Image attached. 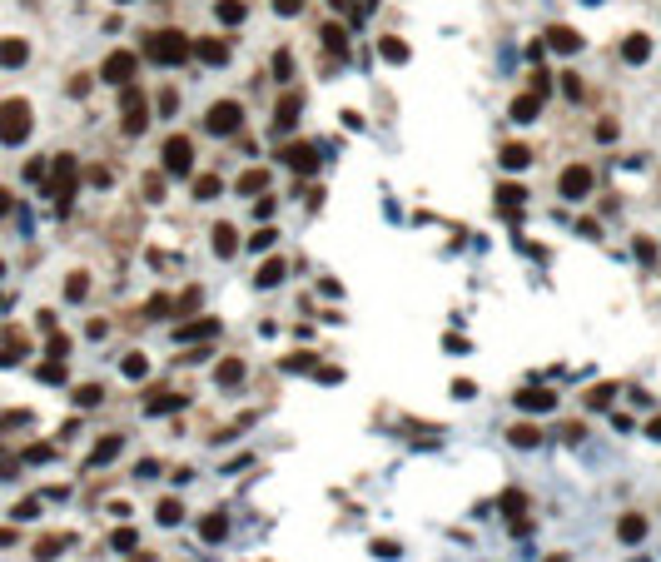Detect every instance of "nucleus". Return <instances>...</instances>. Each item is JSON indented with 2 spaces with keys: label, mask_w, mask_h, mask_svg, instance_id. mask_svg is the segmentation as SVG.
<instances>
[{
  "label": "nucleus",
  "mask_w": 661,
  "mask_h": 562,
  "mask_svg": "<svg viewBox=\"0 0 661 562\" xmlns=\"http://www.w3.org/2000/svg\"><path fill=\"white\" fill-rule=\"evenodd\" d=\"M537 109H542V100H537V95H522V100H512V120H517V125H532Z\"/></svg>",
  "instance_id": "2eb2a0df"
},
{
  "label": "nucleus",
  "mask_w": 661,
  "mask_h": 562,
  "mask_svg": "<svg viewBox=\"0 0 661 562\" xmlns=\"http://www.w3.org/2000/svg\"><path fill=\"white\" fill-rule=\"evenodd\" d=\"M179 518H184V508H179L175 497H170V502H159V523H164V528H175Z\"/></svg>",
  "instance_id": "4be33fe9"
},
{
  "label": "nucleus",
  "mask_w": 661,
  "mask_h": 562,
  "mask_svg": "<svg viewBox=\"0 0 661 562\" xmlns=\"http://www.w3.org/2000/svg\"><path fill=\"white\" fill-rule=\"evenodd\" d=\"M547 40H552V50H562V55H577V50H582L577 30H567V25H552V30H547Z\"/></svg>",
  "instance_id": "9b49d317"
},
{
  "label": "nucleus",
  "mask_w": 661,
  "mask_h": 562,
  "mask_svg": "<svg viewBox=\"0 0 661 562\" xmlns=\"http://www.w3.org/2000/svg\"><path fill=\"white\" fill-rule=\"evenodd\" d=\"M587 189H592V170L587 164H572L562 175V199H587Z\"/></svg>",
  "instance_id": "423d86ee"
},
{
  "label": "nucleus",
  "mask_w": 661,
  "mask_h": 562,
  "mask_svg": "<svg viewBox=\"0 0 661 562\" xmlns=\"http://www.w3.org/2000/svg\"><path fill=\"white\" fill-rule=\"evenodd\" d=\"M244 378V363H224V368H219V383H239Z\"/></svg>",
  "instance_id": "7c9ffc66"
},
{
  "label": "nucleus",
  "mask_w": 661,
  "mask_h": 562,
  "mask_svg": "<svg viewBox=\"0 0 661 562\" xmlns=\"http://www.w3.org/2000/svg\"><path fill=\"white\" fill-rule=\"evenodd\" d=\"M651 438H661V418H656V423H651Z\"/></svg>",
  "instance_id": "c9c22d12"
},
{
  "label": "nucleus",
  "mask_w": 661,
  "mask_h": 562,
  "mask_svg": "<svg viewBox=\"0 0 661 562\" xmlns=\"http://www.w3.org/2000/svg\"><path fill=\"white\" fill-rule=\"evenodd\" d=\"M552 403H557V399H552L547 388H522V393H517V408H527V413H547Z\"/></svg>",
  "instance_id": "6e6552de"
},
{
  "label": "nucleus",
  "mask_w": 661,
  "mask_h": 562,
  "mask_svg": "<svg viewBox=\"0 0 661 562\" xmlns=\"http://www.w3.org/2000/svg\"><path fill=\"white\" fill-rule=\"evenodd\" d=\"M273 239H279V234H273V229H259V234H254V239H249V249H259V254H264V249H268V244H273Z\"/></svg>",
  "instance_id": "2f4dec72"
},
{
  "label": "nucleus",
  "mask_w": 661,
  "mask_h": 562,
  "mask_svg": "<svg viewBox=\"0 0 661 562\" xmlns=\"http://www.w3.org/2000/svg\"><path fill=\"white\" fill-rule=\"evenodd\" d=\"M75 403H80V408H95V403H100V388H95V383H85V388L75 393Z\"/></svg>",
  "instance_id": "a878e982"
},
{
  "label": "nucleus",
  "mask_w": 661,
  "mask_h": 562,
  "mask_svg": "<svg viewBox=\"0 0 661 562\" xmlns=\"http://www.w3.org/2000/svg\"><path fill=\"white\" fill-rule=\"evenodd\" d=\"M194 194H199V199H214V194H219V180H214V175H204V180L194 185Z\"/></svg>",
  "instance_id": "bb28decb"
},
{
  "label": "nucleus",
  "mask_w": 661,
  "mask_h": 562,
  "mask_svg": "<svg viewBox=\"0 0 661 562\" xmlns=\"http://www.w3.org/2000/svg\"><path fill=\"white\" fill-rule=\"evenodd\" d=\"M378 55H383V60H393V65H403V60H408V45H403L398 35H383V40H378Z\"/></svg>",
  "instance_id": "4468645a"
},
{
  "label": "nucleus",
  "mask_w": 661,
  "mask_h": 562,
  "mask_svg": "<svg viewBox=\"0 0 661 562\" xmlns=\"http://www.w3.org/2000/svg\"><path fill=\"white\" fill-rule=\"evenodd\" d=\"M234 249H239V234L229 229V224H219V229H214V254H224V259H229Z\"/></svg>",
  "instance_id": "f3484780"
},
{
  "label": "nucleus",
  "mask_w": 661,
  "mask_h": 562,
  "mask_svg": "<svg viewBox=\"0 0 661 562\" xmlns=\"http://www.w3.org/2000/svg\"><path fill=\"white\" fill-rule=\"evenodd\" d=\"M328 6H334V11H348V6H353V0H328Z\"/></svg>",
  "instance_id": "72a5a7b5"
},
{
  "label": "nucleus",
  "mask_w": 661,
  "mask_h": 562,
  "mask_svg": "<svg viewBox=\"0 0 661 562\" xmlns=\"http://www.w3.org/2000/svg\"><path fill=\"white\" fill-rule=\"evenodd\" d=\"M239 120H244V109L234 105V100H219V105H209V135H234L239 130Z\"/></svg>",
  "instance_id": "7ed1b4c3"
},
{
  "label": "nucleus",
  "mask_w": 661,
  "mask_h": 562,
  "mask_svg": "<svg viewBox=\"0 0 661 562\" xmlns=\"http://www.w3.org/2000/svg\"><path fill=\"white\" fill-rule=\"evenodd\" d=\"M189 164H194V145L184 135L164 140V170H170V175H189Z\"/></svg>",
  "instance_id": "20e7f679"
},
{
  "label": "nucleus",
  "mask_w": 661,
  "mask_h": 562,
  "mask_svg": "<svg viewBox=\"0 0 661 562\" xmlns=\"http://www.w3.org/2000/svg\"><path fill=\"white\" fill-rule=\"evenodd\" d=\"M120 6H130V0H120Z\"/></svg>",
  "instance_id": "e433bc0d"
},
{
  "label": "nucleus",
  "mask_w": 661,
  "mask_h": 562,
  "mask_svg": "<svg viewBox=\"0 0 661 562\" xmlns=\"http://www.w3.org/2000/svg\"><path fill=\"white\" fill-rule=\"evenodd\" d=\"M264 185H268V175H264V170H249V175L239 180V189H244V194H259Z\"/></svg>",
  "instance_id": "b1692460"
},
{
  "label": "nucleus",
  "mask_w": 661,
  "mask_h": 562,
  "mask_svg": "<svg viewBox=\"0 0 661 562\" xmlns=\"http://www.w3.org/2000/svg\"><path fill=\"white\" fill-rule=\"evenodd\" d=\"M254 279H259L264 289H273V284L284 279V264H279V259H268V264H259V274H254Z\"/></svg>",
  "instance_id": "a211bd4d"
},
{
  "label": "nucleus",
  "mask_w": 661,
  "mask_h": 562,
  "mask_svg": "<svg viewBox=\"0 0 661 562\" xmlns=\"http://www.w3.org/2000/svg\"><path fill=\"white\" fill-rule=\"evenodd\" d=\"M284 164H289V170L313 175V170H318V149H313V145H289V149H284Z\"/></svg>",
  "instance_id": "0eeeda50"
},
{
  "label": "nucleus",
  "mask_w": 661,
  "mask_h": 562,
  "mask_svg": "<svg viewBox=\"0 0 661 562\" xmlns=\"http://www.w3.org/2000/svg\"><path fill=\"white\" fill-rule=\"evenodd\" d=\"M219 323L214 319H199V323H189V328H179V339H209V333H214Z\"/></svg>",
  "instance_id": "aec40b11"
},
{
  "label": "nucleus",
  "mask_w": 661,
  "mask_h": 562,
  "mask_svg": "<svg viewBox=\"0 0 661 562\" xmlns=\"http://www.w3.org/2000/svg\"><path fill=\"white\" fill-rule=\"evenodd\" d=\"M100 75H104L109 85H125V80L135 75V55H130V50H115V55L100 65Z\"/></svg>",
  "instance_id": "39448f33"
},
{
  "label": "nucleus",
  "mask_w": 661,
  "mask_h": 562,
  "mask_svg": "<svg viewBox=\"0 0 661 562\" xmlns=\"http://www.w3.org/2000/svg\"><path fill=\"white\" fill-rule=\"evenodd\" d=\"M527 159H532V154H527L522 145H507V149H503V164H507V170H522Z\"/></svg>",
  "instance_id": "412c9836"
},
{
  "label": "nucleus",
  "mask_w": 661,
  "mask_h": 562,
  "mask_svg": "<svg viewBox=\"0 0 661 562\" xmlns=\"http://www.w3.org/2000/svg\"><path fill=\"white\" fill-rule=\"evenodd\" d=\"M125 373H130V378H139V373H149V363H144V354H130V359H125Z\"/></svg>",
  "instance_id": "cd10ccee"
},
{
  "label": "nucleus",
  "mask_w": 661,
  "mask_h": 562,
  "mask_svg": "<svg viewBox=\"0 0 661 562\" xmlns=\"http://www.w3.org/2000/svg\"><path fill=\"white\" fill-rule=\"evenodd\" d=\"M144 55H149L154 65H179L184 55H189V40H184L179 30H159V35L144 40Z\"/></svg>",
  "instance_id": "f257e3e1"
},
{
  "label": "nucleus",
  "mask_w": 661,
  "mask_h": 562,
  "mask_svg": "<svg viewBox=\"0 0 661 562\" xmlns=\"http://www.w3.org/2000/svg\"><path fill=\"white\" fill-rule=\"evenodd\" d=\"M25 135H30V105L25 100H6V105H0V140L20 145Z\"/></svg>",
  "instance_id": "f03ea898"
},
{
  "label": "nucleus",
  "mask_w": 661,
  "mask_h": 562,
  "mask_svg": "<svg viewBox=\"0 0 661 562\" xmlns=\"http://www.w3.org/2000/svg\"><path fill=\"white\" fill-rule=\"evenodd\" d=\"M219 20L239 25V20H244V6H239V0H219Z\"/></svg>",
  "instance_id": "5701e85b"
},
{
  "label": "nucleus",
  "mask_w": 661,
  "mask_h": 562,
  "mask_svg": "<svg viewBox=\"0 0 661 562\" xmlns=\"http://www.w3.org/2000/svg\"><path fill=\"white\" fill-rule=\"evenodd\" d=\"M273 11H279V15H299L304 0H273Z\"/></svg>",
  "instance_id": "473e14b6"
},
{
  "label": "nucleus",
  "mask_w": 661,
  "mask_h": 562,
  "mask_svg": "<svg viewBox=\"0 0 661 562\" xmlns=\"http://www.w3.org/2000/svg\"><path fill=\"white\" fill-rule=\"evenodd\" d=\"M622 55H627V65H641L646 55H651V45H646V35H627V45H622Z\"/></svg>",
  "instance_id": "dca6fc26"
},
{
  "label": "nucleus",
  "mask_w": 661,
  "mask_h": 562,
  "mask_svg": "<svg viewBox=\"0 0 661 562\" xmlns=\"http://www.w3.org/2000/svg\"><path fill=\"white\" fill-rule=\"evenodd\" d=\"M194 50H199V60H204V65H224V60H229V45H224V40H214V35H209V40H199Z\"/></svg>",
  "instance_id": "1a4fd4ad"
},
{
  "label": "nucleus",
  "mask_w": 661,
  "mask_h": 562,
  "mask_svg": "<svg viewBox=\"0 0 661 562\" xmlns=\"http://www.w3.org/2000/svg\"><path fill=\"white\" fill-rule=\"evenodd\" d=\"M6 209H11V194H6V189H0V214H6Z\"/></svg>",
  "instance_id": "f704fd0d"
},
{
  "label": "nucleus",
  "mask_w": 661,
  "mask_h": 562,
  "mask_svg": "<svg viewBox=\"0 0 661 562\" xmlns=\"http://www.w3.org/2000/svg\"><path fill=\"white\" fill-rule=\"evenodd\" d=\"M512 443H517V448H532V443H537V428H527V423L512 428Z\"/></svg>",
  "instance_id": "c85d7f7f"
},
{
  "label": "nucleus",
  "mask_w": 661,
  "mask_h": 562,
  "mask_svg": "<svg viewBox=\"0 0 661 562\" xmlns=\"http://www.w3.org/2000/svg\"><path fill=\"white\" fill-rule=\"evenodd\" d=\"M120 453V438H104L100 448H95V463H109V458H115Z\"/></svg>",
  "instance_id": "393cba45"
},
{
  "label": "nucleus",
  "mask_w": 661,
  "mask_h": 562,
  "mask_svg": "<svg viewBox=\"0 0 661 562\" xmlns=\"http://www.w3.org/2000/svg\"><path fill=\"white\" fill-rule=\"evenodd\" d=\"M617 537H627V542H641V537H646V523H641V518H627V523L617 528Z\"/></svg>",
  "instance_id": "6ab92c4d"
},
{
  "label": "nucleus",
  "mask_w": 661,
  "mask_h": 562,
  "mask_svg": "<svg viewBox=\"0 0 661 562\" xmlns=\"http://www.w3.org/2000/svg\"><path fill=\"white\" fill-rule=\"evenodd\" d=\"M224 533H229V518H224V513H209V518L199 523V537H204V542H219Z\"/></svg>",
  "instance_id": "ddd939ff"
},
{
  "label": "nucleus",
  "mask_w": 661,
  "mask_h": 562,
  "mask_svg": "<svg viewBox=\"0 0 661 562\" xmlns=\"http://www.w3.org/2000/svg\"><path fill=\"white\" fill-rule=\"evenodd\" d=\"M323 40H328V50H348V45H343V30H339V25H323Z\"/></svg>",
  "instance_id": "c756f323"
},
{
  "label": "nucleus",
  "mask_w": 661,
  "mask_h": 562,
  "mask_svg": "<svg viewBox=\"0 0 661 562\" xmlns=\"http://www.w3.org/2000/svg\"><path fill=\"white\" fill-rule=\"evenodd\" d=\"M25 60H30L25 40H0V65H25Z\"/></svg>",
  "instance_id": "f8f14e48"
},
{
  "label": "nucleus",
  "mask_w": 661,
  "mask_h": 562,
  "mask_svg": "<svg viewBox=\"0 0 661 562\" xmlns=\"http://www.w3.org/2000/svg\"><path fill=\"white\" fill-rule=\"evenodd\" d=\"M294 120H299V95H284L273 109V130H294Z\"/></svg>",
  "instance_id": "9d476101"
}]
</instances>
